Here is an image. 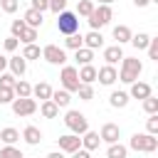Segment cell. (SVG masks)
<instances>
[{
    "instance_id": "28",
    "label": "cell",
    "mask_w": 158,
    "mask_h": 158,
    "mask_svg": "<svg viewBox=\"0 0 158 158\" xmlns=\"http://www.w3.org/2000/svg\"><path fill=\"white\" fill-rule=\"evenodd\" d=\"M12 91H15V96H32V86H30L25 79H15Z\"/></svg>"
},
{
    "instance_id": "15",
    "label": "cell",
    "mask_w": 158,
    "mask_h": 158,
    "mask_svg": "<svg viewBox=\"0 0 158 158\" xmlns=\"http://www.w3.org/2000/svg\"><path fill=\"white\" fill-rule=\"evenodd\" d=\"M99 143H101V138H99L96 131H84V133H81V148H86V151H96Z\"/></svg>"
},
{
    "instance_id": "7",
    "label": "cell",
    "mask_w": 158,
    "mask_h": 158,
    "mask_svg": "<svg viewBox=\"0 0 158 158\" xmlns=\"http://www.w3.org/2000/svg\"><path fill=\"white\" fill-rule=\"evenodd\" d=\"M59 79H62V89H67L69 94L72 91H77L79 89V74H77V67H69V64H62V74H59Z\"/></svg>"
},
{
    "instance_id": "23",
    "label": "cell",
    "mask_w": 158,
    "mask_h": 158,
    "mask_svg": "<svg viewBox=\"0 0 158 158\" xmlns=\"http://www.w3.org/2000/svg\"><path fill=\"white\" fill-rule=\"evenodd\" d=\"M0 141H2L5 146H15V143L20 141V131H17V128H12V126H7V128H2V131H0Z\"/></svg>"
},
{
    "instance_id": "9",
    "label": "cell",
    "mask_w": 158,
    "mask_h": 158,
    "mask_svg": "<svg viewBox=\"0 0 158 158\" xmlns=\"http://www.w3.org/2000/svg\"><path fill=\"white\" fill-rule=\"evenodd\" d=\"M57 146H59L62 153H74L77 148H81V138L77 133H64V136L57 138Z\"/></svg>"
},
{
    "instance_id": "24",
    "label": "cell",
    "mask_w": 158,
    "mask_h": 158,
    "mask_svg": "<svg viewBox=\"0 0 158 158\" xmlns=\"http://www.w3.org/2000/svg\"><path fill=\"white\" fill-rule=\"evenodd\" d=\"M128 91H111V96H109V104L114 106V109H123L126 104H128Z\"/></svg>"
},
{
    "instance_id": "17",
    "label": "cell",
    "mask_w": 158,
    "mask_h": 158,
    "mask_svg": "<svg viewBox=\"0 0 158 158\" xmlns=\"http://www.w3.org/2000/svg\"><path fill=\"white\" fill-rule=\"evenodd\" d=\"M22 138H25V143H27V146H37V143L42 141V131H40L37 126H25Z\"/></svg>"
},
{
    "instance_id": "25",
    "label": "cell",
    "mask_w": 158,
    "mask_h": 158,
    "mask_svg": "<svg viewBox=\"0 0 158 158\" xmlns=\"http://www.w3.org/2000/svg\"><path fill=\"white\" fill-rule=\"evenodd\" d=\"M77 54H74V59L84 67V64H91V59H94V49H89V47H79V49H74Z\"/></svg>"
},
{
    "instance_id": "21",
    "label": "cell",
    "mask_w": 158,
    "mask_h": 158,
    "mask_svg": "<svg viewBox=\"0 0 158 158\" xmlns=\"http://www.w3.org/2000/svg\"><path fill=\"white\" fill-rule=\"evenodd\" d=\"M131 27L128 25H116L114 27V40H116V44H126L128 40H131Z\"/></svg>"
},
{
    "instance_id": "29",
    "label": "cell",
    "mask_w": 158,
    "mask_h": 158,
    "mask_svg": "<svg viewBox=\"0 0 158 158\" xmlns=\"http://www.w3.org/2000/svg\"><path fill=\"white\" fill-rule=\"evenodd\" d=\"M136 49H146L148 47V42H151V35H146V32H138V35H131V40H128Z\"/></svg>"
},
{
    "instance_id": "33",
    "label": "cell",
    "mask_w": 158,
    "mask_h": 158,
    "mask_svg": "<svg viewBox=\"0 0 158 158\" xmlns=\"http://www.w3.org/2000/svg\"><path fill=\"white\" fill-rule=\"evenodd\" d=\"M77 94H79L81 101H91V99H94V86H91V84H79Z\"/></svg>"
},
{
    "instance_id": "4",
    "label": "cell",
    "mask_w": 158,
    "mask_h": 158,
    "mask_svg": "<svg viewBox=\"0 0 158 158\" xmlns=\"http://www.w3.org/2000/svg\"><path fill=\"white\" fill-rule=\"evenodd\" d=\"M57 30H59L62 35H74V32H79V17H77V12L62 10V12L57 15Z\"/></svg>"
},
{
    "instance_id": "31",
    "label": "cell",
    "mask_w": 158,
    "mask_h": 158,
    "mask_svg": "<svg viewBox=\"0 0 158 158\" xmlns=\"http://www.w3.org/2000/svg\"><path fill=\"white\" fill-rule=\"evenodd\" d=\"M22 57H25L27 62H30V59H40V57H42V49H40L35 42H32V44H25V49H22Z\"/></svg>"
},
{
    "instance_id": "34",
    "label": "cell",
    "mask_w": 158,
    "mask_h": 158,
    "mask_svg": "<svg viewBox=\"0 0 158 158\" xmlns=\"http://www.w3.org/2000/svg\"><path fill=\"white\" fill-rule=\"evenodd\" d=\"M0 158H25V156H22V151L15 148V146H2V148H0Z\"/></svg>"
},
{
    "instance_id": "27",
    "label": "cell",
    "mask_w": 158,
    "mask_h": 158,
    "mask_svg": "<svg viewBox=\"0 0 158 158\" xmlns=\"http://www.w3.org/2000/svg\"><path fill=\"white\" fill-rule=\"evenodd\" d=\"M126 153H128V148L121 146L118 141L116 143H109V148H106V158H126Z\"/></svg>"
},
{
    "instance_id": "47",
    "label": "cell",
    "mask_w": 158,
    "mask_h": 158,
    "mask_svg": "<svg viewBox=\"0 0 158 158\" xmlns=\"http://www.w3.org/2000/svg\"><path fill=\"white\" fill-rule=\"evenodd\" d=\"M133 5H136V7H148L151 0H133Z\"/></svg>"
},
{
    "instance_id": "40",
    "label": "cell",
    "mask_w": 158,
    "mask_h": 158,
    "mask_svg": "<svg viewBox=\"0 0 158 158\" xmlns=\"http://www.w3.org/2000/svg\"><path fill=\"white\" fill-rule=\"evenodd\" d=\"M15 79H17V77H15L12 72H0V86H10V89H12Z\"/></svg>"
},
{
    "instance_id": "26",
    "label": "cell",
    "mask_w": 158,
    "mask_h": 158,
    "mask_svg": "<svg viewBox=\"0 0 158 158\" xmlns=\"http://www.w3.org/2000/svg\"><path fill=\"white\" fill-rule=\"evenodd\" d=\"M32 96H37V99H42V101H44V99H49V96H52V86H49L47 81H40V84H35V86H32Z\"/></svg>"
},
{
    "instance_id": "18",
    "label": "cell",
    "mask_w": 158,
    "mask_h": 158,
    "mask_svg": "<svg viewBox=\"0 0 158 158\" xmlns=\"http://www.w3.org/2000/svg\"><path fill=\"white\" fill-rule=\"evenodd\" d=\"M77 74H79V81H81V84L96 81V67H94V64H84L81 69H77Z\"/></svg>"
},
{
    "instance_id": "32",
    "label": "cell",
    "mask_w": 158,
    "mask_h": 158,
    "mask_svg": "<svg viewBox=\"0 0 158 158\" xmlns=\"http://www.w3.org/2000/svg\"><path fill=\"white\" fill-rule=\"evenodd\" d=\"M91 10H94V0H79V5H77V17H89Z\"/></svg>"
},
{
    "instance_id": "13",
    "label": "cell",
    "mask_w": 158,
    "mask_h": 158,
    "mask_svg": "<svg viewBox=\"0 0 158 158\" xmlns=\"http://www.w3.org/2000/svg\"><path fill=\"white\" fill-rule=\"evenodd\" d=\"M81 37H84V47H89V49H101L104 47V35L99 30H91V32H86Z\"/></svg>"
},
{
    "instance_id": "48",
    "label": "cell",
    "mask_w": 158,
    "mask_h": 158,
    "mask_svg": "<svg viewBox=\"0 0 158 158\" xmlns=\"http://www.w3.org/2000/svg\"><path fill=\"white\" fill-rule=\"evenodd\" d=\"M5 69H7V57L0 54V72H5Z\"/></svg>"
},
{
    "instance_id": "16",
    "label": "cell",
    "mask_w": 158,
    "mask_h": 158,
    "mask_svg": "<svg viewBox=\"0 0 158 158\" xmlns=\"http://www.w3.org/2000/svg\"><path fill=\"white\" fill-rule=\"evenodd\" d=\"M22 22H25L27 27H35V30H37V27H42L44 17H42V12H37V10H32V7H30V10L22 15Z\"/></svg>"
},
{
    "instance_id": "49",
    "label": "cell",
    "mask_w": 158,
    "mask_h": 158,
    "mask_svg": "<svg viewBox=\"0 0 158 158\" xmlns=\"http://www.w3.org/2000/svg\"><path fill=\"white\" fill-rule=\"evenodd\" d=\"M47 158H64V153L62 151H52V153H47Z\"/></svg>"
},
{
    "instance_id": "3",
    "label": "cell",
    "mask_w": 158,
    "mask_h": 158,
    "mask_svg": "<svg viewBox=\"0 0 158 158\" xmlns=\"http://www.w3.org/2000/svg\"><path fill=\"white\" fill-rule=\"evenodd\" d=\"M128 146L133 151H138V153H153L158 148V138L151 136V133H133L131 141H128Z\"/></svg>"
},
{
    "instance_id": "12",
    "label": "cell",
    "mask_w": 158,
    "mask_h": 158,
    "mask_svg": "<svg viewBox=\"0 0 158 158\" xmlns=\"http://www.w3.org/2000/svg\"><path fill=\"white\" fill-rule=\"evenodd\" d=\"M153 94V89H151V84H146V81H131V91H128V96H133V99H146V96H151Z\"/></svg>"
},
{
    "instance_id": "44",
    "label": "cell",
    "mask_w": 158,
    "mask_h": 158,
    "mask_svg": "<svg viewBox=\"0 0 158 158\" xmlns=\"http://www.w3.org/2000/svg\"><path fill=\"white\" fill-rule=\"evenodd\" d=\"M17 44H20V40H17V37H12V35H10V37L2 42V47H5L7 52H15V49H17Z\"/></svg>"
},
{
    "instance_id": "22",
    "label": "cell",
    "mask_w": 158,
    "mask_h": 158,
    "mask_svg": "<svg viewBox=\"0 0 158 158\" xmlns=\"http://www.w3.org/2000/svg\"><path fill=\"white\" fill-rule=\"evenodd\" d=\"M104 59H106V64H116L118 59H123V49H121V44L106 47V49H104Z\"/></svg>"
},
{
    "instance_id": "10",
    "label": "cell",
    "mask_w": 158,
    "mask_h": 158,
    "mask_svg": "<svg viewBox=\"0 0 158 158\" xmlns=\"http://www.w3.org/2000/svg\"><path fill=\"white\" fill-rule=\"evenodd\" d=\"M99 138L104 141V143H116L118 138H121V128L116 126V123H104L101 126V131H99Z\"/></svg>"
},
{
    "instance_id": "14",
    "label": "cell",
    "mask_w": 158,
    "mask_h": 158,
    "mask_svg": "<svg viewBox=\"0 0 158 158\" xmlns=\"http://www.w3.org/2000/svg\"><path fill=\"white\" fill-rule=\"evenodd\" d=\"M7 67H10V72H12L15 77H22V74L27 72V59H25L22 54H17V57H7Z\"/></svg>"
},
{
    "instance_id": "50",
    "label": "cell",
    "mask_w": 158,
    "mask_h": 158,
    "mask_svg": "<svg viewBox=\"0 0 158 158\" xmlns=\"http://www.w3.org/2000/svg\"><path fill=\"white\" fill-rule=\"evenodd\" d=\"M94 2H99V5H111L114 0H94Z\"/></svg>"
},
{
    "instance_id": "38",
    "label": "cell",
    "mask_w": 158,
    "mask_h": 158,
    "mask_svg": "<svg viewBox=\"0 0 158 158\" xmlns=\"http://www.w3.org/2000/svg\"><path fill=\"white\" fill-rule=\"evenodd\" d=\"M0 7H2V12L12 15V12L20 7V0H0Z\"/></svg>"
},
{
    "instance_id": "51",
    "label": "cell",
    "mask_w": 158,
    "mask_h": 158,
    "mask_svg": "<svg viewBox=\"0 0 158 158\" xmlns=\"http://www.w3.org/2000/svg\"><path fill=\"white\" fill-rule=\"evenodd\" d=\"M151 2H158V0H151Z\"/></svg>"
},
{
    "instance_id": "8",
    "label": "cell",
    "mask_w": 158,
    "mask_h": 158,
    "mask_svg": "<svg viewBox=\"0 0 158 158\" xmlns=\"http://www.w3.org/2000/svg\"><path fill=\"white\" fill-rule=\"evenodd\" d=\"M42 59L44 62H49V64H67V52L62 49V47H57V44H47L44 49H42Z\"/></svg>"
},
{
    "instance_id": "5",
    "label": "cell",
    "mask_w": 158,
    "mask_h": 158,
    "mask_svg": "<svg viewBox=\"0 0 158 158\" xmlns=\"http://www.w3.org/2000/svg\"><path fill=\"white\" fill-rule=\"evenodd\" d=\"M64 126L69 128V133H77V136H81L84 131H89V121H86V116L81 111H67Z\"/></svg>"
},
{
    "instance_id": "35",
    "label": "cell",
    "mask_w": 158,
    "mask_h": 158,
    "mask_svg": "<svg viewBox=\"0 0 158 158\" xmlns=\"http://www.w3.org/2000/svg\"><path fill=\"white\" fill-rule=\"evenodd\" d=\"M143 111H146V114H158V99H156L153 94L143 99Z\"/></svg>"
},
{
    "instance_id": "36",
    "label": "cell",
    "mask_w": 158,
    "mask_h": 158,
    "mask_svg": "<svg viewBox=\"0 0 158 158\" xmlns=\"http://www.w3.org/2000/svg\"><path fill=\"white\" fill-rule=\"evenodd\" d=\"M146 133L156 136L158 133V114H148V121H146Z\"/></svg>"
},
{
    "instance_id": "6",
    "label": "cell",
    "mask_w": 158,
    "mask_h": 158,
    "mask_svg": "<svg viewBox=\"0 0 158 158\" xmlns=\"http://www.w3.org/2000/svg\"><path fill=\"white\" fill-rule=\"evenodd\" d=\"M10 106H12V114L15 116H32L37 111V101L32 96H15L10 101Z\"/></svg>"
},
{
    "instance_id": "41",
    "label": "cell",
    "mask_w": 158,
    "mask_h": 158,
    "mask_svg": "<svg viewBox=\"0 0 158 158\" xmlns=\"http://www.w3.org/2000/svg\"><path fill=\"white\" fill-rule=\"evenodd\" d=\"M15 99V91L10 86H0V104H10Z\"/></svg>"
},
{
    "instance_id": "43",
    "label": "cell",
    "mask_w": 158,
    "mask_h": 158,
    "mask_svg": "<svg viewBox=\"0 0 158 158\" xmlns=\"http://www.w3.org/2000/svg\"><path fill=\"white\" fill-rule=\"evenodd\" d=\"M67 2H69V0H49V10H52L54 15H59L62 10H67Z\"/></svg>"
},
{
    "instance_id": "1",
    "label": "cell",
    "mask_w": 158,
    "mask_h": 158,
    "mask_svg": "<svg viewBox=\"0 0 158 158\" xmlns=\"http://www.w3.org/2000/svg\"><path fill=\"white\" fill-rule=\"evenodd\" d=\"M141 72H143V62H141V59H136V57H123V59H121L118 79H121L123 84H131V81H136V79L141 77Z\"/></svg>"
},
{
    "instance_id": "42",
    "label": "cell",
    "mask_w": 158,
    "mask_h": 158,
    "mask_svg": "<svg viewBox=\"0 0 158 158\" xmlns=\"http://www.w3.org/2000/svg\"><path fill=\"white\" fill-rule=\"evenodd\" d=\"M148 59H153V62H158V40H153L151 37V42H148Z\"/></svg>"
},
{
    "instance_id": "46",
    "label": "cell",
    "mask_w": 158,
    "mask_h": 158,
    "mask_svg": "<svg viewBox=\"0 0 158 158\" xmlns=\"http://www.w3.org/2000/svg\"><path fill=\"white\" fill-rule=\"evenodd\" d=\"M72 158H91V151H86V148H77V151L72 153Z\"/></svg>"
},
{
    "instance_id": "30",
    "label": "cell",
    "mask_w": 158,
    "mask_h": 158,
    "mask_svg": "<svg viewBox=\"0 0 158 158\" xmlns=\"http://www.w3.org/2000/svg\"><path fill=\"white\" fill-rule=\"evenodd\" d=\"M64 47H67V49H79V47H84V37H81L79 32H74V35H67V40H64Z\"/></svg>"
},
{
    "instance_id": "19",
    "label": "cell",
    "mask_w": 158,
    "mask_h": 158,
    "mask_svg": "<svg viewBox=\"0 0 158 158\" xmlns=\"http://www.w3.org/2000/svg\"><path fill=\"white\" fill-rule=\"evenodd\" d=\"M59 109H67L69 106V101H72V96H69V91L67 89H52V96H49Z\"/></svg>"
},
{
    "instance_id": "37",
    "label": "cell",
    "mask_w": 158,
    "mask_h": 158,
    "mask_svg": "<svg viewBox=\"0 0 158 158\" xmlns=\"http://www.w3.org/2000/svg\"><path fill=\"white\" fill-rule=\"evenodd\" d=\"M37 40V30L35 27H25V32L20 35V42H25V44H32Z\"/></svg>"
},
{
    "instance_id": "11",
    "label": "cell",
    "mask_w": 158,
    "mask_h": 158,
    "mask_svg": "<svg viewBox=\"0 0 158 158\" xmlns=\"http://www.w3.org/2000/svg\"><path fill=\"white\" fill-rule=\"evenodd\" d=\"M96 79H99V84H104V86H111V84L118 79V72L114 69V64H106V67L96 69Z\"/></svg>"
},
{
    "instance_id": "2",
    "label": "cell",
    "mask_w": 158,
    "mask_h": 158,
    "mask_svg": "<svg viewBox=\"0 0 158 158\" xmlns=\"http://www.w3.org/2000/svg\"><path fill=\"white\" fill-rule=\"evenodd\" d=\"M111 17H114L111 5H94V10L89 12L86 22H89V27H91V30H101L104 25H109V22H111Z\"/></svg>"
},
{
    "instance_id": "39",
    "label": "cell",
    "mask_w": 158,
    "mask_h": 158,
    "mask_svg": "<svg viewBox=\"0 0 158 158\" xmlns=\"http://www.w3.org/2000/svg\"><path fill=\"white\" fill-rule=\"evenodd\" d=\"M25 27H27V25H25L22 20H12V25H10V32H12V37H17V40H20V35L25 32Z\"/></svg>"
},
{
    "instance_id": "20",
    "label": "cell",
    "mask_w": 158,
    "mask_h": 158,
    "mask_svg": "<svg viewBox=\"0 0 158 158\" xmlns=\"http://www.w3.org/2000/svg\"><path fill=\"white\" fill-rule=\"evenodd\" d=\"M40 114H42L44 118H57V116H59V106H57L52 99H44V101L40 104Z\"/></svg>"
},
{
    "instance_id": "45",
    "label": "cell",
    "mask_w": 158,
    "mask_h": 158,
    "mask_svg": "<svg viewBox=\"0 0 158 158\" xmlns=\"http://www.w3.org/2000/svg\"><path fill=\"white\" fill-rule=\"evenodd\" d=\"M32 10H37V12H44V10H49V0H32V5H30Z\"/></svg>"
}]
</instances>
